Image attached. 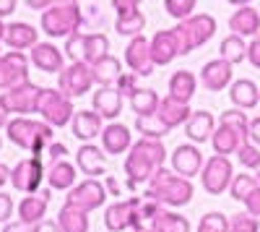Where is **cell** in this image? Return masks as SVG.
Wrapping results in <instances>:
<instances>
[{
	"label": "cell",
	"instance_id": "6da1fadb",
	"mask_svg": "<svg viewBox=\"0 0 260 232\" xmlns=\"http://www.w3.org/2000/svg\"><path fill=\"white\" fill-rule=\"evenodd\" d=\"M164 159H167V149L161 141H148V138L136 141L133 149L125 157L127 185L136 188L138 183H148L164 167Z\"/></svg>",
	"mask_w": 260,
	"mask_h": 232
},
{
	"label": "cell",
	"instance_id": "7a4b0ae2",
	"mask_svg": "<svg viewBox=\"0 0 260 232\" xmlns=\"http://www.w3.org/2000/svg\"><path fill=\"white\" fill-rule=\"evenodd\" d=\"M8 138L18 146V149H26L34 157H45L47 146L55 143L52 141V125H47L45 120H31V118H13L6 125Z\"/></svg>",
	"mask_w": 260,
	"mask_h": 232
},
{
	"label": "cell",
	"instance_id": "3957f363",
	"mask_svg": "<svg viewBox=\"0 0 260 232\" xmlns=\"http://www.w3.org/2000/svg\"><path fill=\"white\" fill-rule=\"evenodd\" d=\"M146 198H154L161 206H185L192 201V183L175 175L172 170H161L148 180V191L143 193Z\"/></svg>",
	"mask_w": 260,
	"mask_h": 232
},
{
	"label": "cell",
	"instance_id": "277c9868",
	"mask_svg": "<svg viewBox=\"0 0 260 232\" xmlns=\"http://www.w3.org/2000/svg\"><path fill=\"white\" fill-rule=\"evenodd\" d=\"M83 26V8L73 0L65 3H52L50 11L42 13V29L47 37H65L71 39L73 34H78V29Z\"/></svg>",
	"mask_w": 260,
	"mask_h": 232
},
{
	"label": "cell",
	"instance_id": "5b68a950",
	"mask_svg": "<svg viewBox=\"0 0 260 232\" xmlns=\"http://www.w3.org/2000/svg\"><path fill=\"white\" fill-rule=\"evenodd\" d=\"M110 39L107 34L96 32V34H73L65 42V52H68L71 63H86V66H94L102 57H107L110 52Z\"/></svg>",
	"mask_w": 260,
	"mask_h": 232
},
{
	"label": "cell",
	"instance_id": "8992f818",
	"mask_svg": "<svg viewBox=\"0 0 260 232\" xmlns=\"http://www.w3.org/2000/svg\"><path fill=\"white\" fill-rule=\"evenodd\" d=\"M37 112L42 115V120H45L47 125H52V128H62V125H68L76 118L73 102L60 89H42Z\"/></svg>",
	"mask_w": 260,
	"mask_h": 232
},
{
	"label": "cell",
	"instance_id": "52a82bcc",
	"mask_svg": "<svg viewBox=\"0 0 260 232\" xmlns=\"http://www.w3.org/2000/svg\"><path fill=\"white\" fill-rule=\"evenodd\" d=\"M45 86H37L34 81H26L16 89H8L0 94V110L3 112H16L18 118H26L29 112H37L39 97Z\"/></svg>",
	"mask_w": 260,
	"mask_h": 232
},
{
	"label": "cell",
	"instance_id": "ba28073f",
	"mask_svg": "<svg viewBox=\"0 0 260 232\" xmlns=\"http://www.w3.org/2000/svg\"><path fill=\"white\" fill-rule=\"evenodd\" d=\"M141 198H127V201H115L104 212V227L110 232H125V229H141L143 219L138 217Z\"/></svg>",
	"mask_w": 260,
	"mask_h": 232
},
{
	"label": "cell",
	"instance_id": "9c48e42d",
	"mask_svg": "<svg viewBox=\"0 0 260 232\" xmlns=\"http://www.w3.org/2000/svg\"><path fill=\"white\" fill-rule=\"evenodd\" d=\"M232 180H234L232 162H229V157H219V154H213L201 172V183L206 188V193H211V196H221L224 191H229Z\"/></svg>",
	"mask_w": 260,
	"mask_h": 232
},
{
	"label": "cell",
	"instance_id": "30bf717a",
	"mask_svg": "<svg viewBox=\"0 0 260 232\" xmlns=\"http://www.w3.org/2000/svg\"><path fill=\"white\" fill-rule=\"evenodd\" d=\"M182 37V45H185V52L195 50L206 45V42L216 34V18L208 16V13H198V16H190L187 21H182V24L175 26Z\"/></svg>",
	"mask_w": 260,
	"mask_h": 232
},
{
	"label": "cell",
	"instance_id": "8fae6325",
	"mask_svg": "<svg viewBox=\"0 0 260 232\" xmlns=\"http://www.w3.org/2000/svg\"><path fill=\"white\" fill-rule=\"evenodd\" d=\"M29 81V57L24 52H6L0 55V92L16 89Z\"/></svg>",
	"mask_w": 260,
	"mask_h": 232
},
{
	"label": "cell",
	"instance_id": "7c38bea8",
	"mask_svg": "<svg viewBox=\"0 0 260 232\" xmlns=\"http://www.w3.org/2000/svg\"><path fill=\"white\" fill-rule=\"evenodd\" d=\"M91 83H94L91 66H86V63H71V66L57 76V86L68 99L83 97L91 89Z\"/></svg>",
	"mask_w": 260,
	"mask_h": 232
},
{
	"label": "cell",
	"instance_id": "4fadbf2b",
	"mask_svg": "<svg viewBox=\"0 0 260 232\" xmlns=\"http://www.w3.org/2000/svg\"><path fill=\"white\" fill-rule=\"evenodd\" d=\"M104 201H107V185L99 183V180H83L65 196V204L81 209V212H86V214L99 209Z\"/></svg>",
	"mask_w": 260,
	"mask_h": 232
},
{
	"label": "cell",
	"instance_id": "5bb4252c",
	"mask_svg": "<svg viewBox=\"0 0 260 232\" xmlns=\"http://www.w3.org/2000/svg\"><path fill=\"white\" fill-rule=\"evenodd\" d=\"M177 55H187L177 29H164L151 37V57L156 66H169Z\"/></svg>",
	"mask_w": 260,
	"mask_h": 232
},
{
	"label": "cell",
	"instance_id": "9a60e30c",
	"mask_svg": "<svg viewBox=\"0 0 260 232\" xmlns=\"http://www.w3.org/2000/svg\"><path fill=\"white\" fill-rule=\"evenodd\" d=\"M42 159L39 157H31V159H21L13 170H11V185L16 188L18 193H29V196H37V188L42 183Z\"/></svg>",
	"mask_w": 260,
	"mask_h": 232
},
{
	"label": "cell",
	"instance_id": "2e32d148",
	"mask_svg": "<svg viewBox=\"0 0 260 232\" xmlns=\"http://www.w3.org/2000/svg\"><path fill=\"white\" fill-rule=\"evenodd\" d=\"M125 63L136 76H151L154 73L156 63L151 57V39H146L143 34L130 39L127 47H125Z\"/></svg>",
	"mask_w": 260,
	"mask_h": 232
},
{
	"label": "cell",
	"instance_id": "e0dca14e",
	"mask_svg": "<svg viewBox=\"0 0 260 232\" xmlns=\"http://www.w3.org/2000/svg\"><path fill=\"white\" fill-rule=\"evenodd\" d=\"M206 167L203 162V152L198 149V146H192V143H182L175 149V154H172V172L190 180L192 175H198L201 170Z\"/></svg>",
	"mask_w": 260,
	"mask_h": 232
},
{
	"label": "cell",
	"instance_id": "ac0fdd59",
	"mask_svg": "<svg viewBox=\"0 0 260 232\" xmlns=\"http://www.w3.org/2000/svg\"><path fill=\"white\" fill-rule=\"evenodd\" d=\"M232 66L226 60H221V57H216V60H208L206 66H203V71H201V83L208 89V92H224L226 86H232Z\"/></svg>",
	"mask_w": 260,
	"mask_h": 232
},
{
	"label": "cell",
	"instance_id": "d6986e66",
	"mask_svg": "<svg viewBox=\"0 0 260 232\" xmlns=\"http://www.w3.org/2000/svg\"><path fill=\"white\" fill-rule=\"evenodd\" d=\"M76 167L83 175H89V180H96L107 172V154L94 143H83L76 152Z\"/></svg>",
	"mask_w": 260,
	"mask_h": 232
},
{
	"label": "cell",
	"instance_id": "ffe728a7",
	"mask_svg": "<svg viewBox=\"0 0 260 232\" xmlns=\"http://www.w3.org/2000/svg\"><path fill=\"white\" fill-rule=\"evenodd\" d=\"M229 29L237 37H257L260 34V11L252 6H237V11L229 18Z\"/></svg>",
	"mask_w": 260,
	"mask_h": 232
},
{
	"label": "cell",
	"instance_id": "44dd1931",
	"mask_svg": "<svg viewBox=\"0 0 260 232\" xmlns=\"http://www.w3.org/2000/svg\"><path fill=\"white\" fill-rule=\"evenodd\" d=\"M102 146L107 154H125L133 149V136H130V128L122 123H110L102 131Z\"/></svg>",
	"mask_w": 260,
	"mask_h": 232
},
{
	"label": "cell",
	"instance_id": "7402d4cb",
	"mask_svg": "<svg viewBox=\"0 0 260 232\" xmlns=\"http://www.w3.org/2000/svg\"><path fill=\"white\" fill-rule=\"evenodd\" d=\"M31 63L39 68V71H45V73H62L65 66H62V52L52 45V42H39V45L31 50Z\"/></svg>",
	"mask_w": 260,
	"mask_h": 232
},
{
	"label": "cell",
	"instance_id": "603a6c76",
	"mask_svg": "<svg viewBox=\"0 0 260 232\" xmlns=\"http://www.w3.org/2000/svg\"><path fill=\"white\" fill-rule=\"evenodd\" d=\"M47 201H50V191L37 193V196H26L24 201L18 204V222H24L29 227H37L39 222H45Z\"/></svg>",
	"mask_w": 260,
	"mask_h": 232
},
{
	"label": "cell",
	"instance_id": "cb8c5ba5",
	"mask_svg": "<svg viewBox=\"0 0 260 232\" xmlns=\"http://www.w3.org/2000/svg\"><path fill=\"white\" fill-rule=\"evenodd\" d=\"M185 133L190 141H198V143L211 141L216 133V118L208 110H195L192 118L185 123Z\"/></svg>",
	"mask_w": 260,
	"mask_h": 232
},
{
	"label": "cell",
	"instance_id": "d4e9b609",
	"mask_svg": "<svg viewBox=\"0 0 260 232\" xmlns=\"http://www.w3.org/2000/svg\"><path fill=\"white\" fill-rule=\"evenodd\" d=\"M229 99H232V104L237 110H252L260 102V89L255 86V81L240 78L229 86Z\"/></svg>",
	"mask_w": 260,
	"mask_h": 232
},
{
	"label": "cell",
	"instance_id": "484cf974",
	"mask_svg": "<svg viewBox=\"0 0 260 232\" xmlns=\"http://www.w3.org/2000/svg\"><path fill=\"white\" fill-rule=\"evenodd\" d=\"M6 45L13 50V52H24V50H34L39 42H37V29L24 24V21H16V24H8V32H6Z\"/></svg>",
	"mask_w": 260,
	"mask_h": 232
},
{
	"label": "cell",
	"instance_id": "4316f807",
	"mask_svg": "<svg viewBox=\"0 0 260 232\" xmlns=\"http://www.w3.org/2000/svg\"><path fill=\"white\" fill-rule=\"evenodd\" d=\"M156 112H159V118L167 123V128L172 131V128H177V125H185V123L192 118L195 110H190V104H185V102H177L175 97H164Z\"/></svg>",
	"mask_w": 260,
	"mask_h": 232
},
{
	"label": "cell",
	"instance_id": "83f0119b",
	"mask_svg": "<svg viewBox=\"0 0 260 232\" xmlns=\"http://www.w3.org/2000/svg\"><path fill=\"white\" fill-rule=\"evenodd\" d=\"M94 112H99L107 120H115L122 112V94L117 92V86H104L94 92Z\"/></svg>",
	"mask_w": 260,
	"mask_h": 232
},
{
	"label": "cell",
	"instance_id": "f1b7e54d",
	"mask_svg": "<svg viewBox=\"0 0 260 232\" xmlns=\"http://www.w3.org/2000/svg\"><path fill=\"white\" fill-rule=\"evenodd\" d=\"M102 115L94 110H78L73 118V136L81 141H91L94 136H102Z\"/></svg>",
	"mask_w": 260,
	"mask_h": 232
},
{
	"label": "cell",
	"instance_id": "f546056e",
	"mask_svg": "<svg viewBox=\"0 0 260 232\" xmlns=\"http://www.w3.org/2000/svg\"><path fill=\"white\" fill-rule=\"evenodd\" d=\"M78 178V167L71 164V162H57L50 167V172H47V180H50V191H73V188L78 185L76 183Z\"/></svg>",
	"mask_w": 260,
	"mask_h": 232
},
{
	"label": "cell",
	"instance_id": "4dcf8cb0",
	"mask_svg": "<svg viewBox=\"0 0 260 232\" xmlns=\"http://www.w3.org/2000/svg\"><path fill=\"white\" fill-rule=\"evenodd\" d=\"M91 76H94V81L99 83L102 89L104 86H112V83H117L120 76H122V66H120L117 57L107 55V57H102L99 63H94V66H91Z\"/></svg>",
	"mask_w": 260,
	"mask_h": 232
},
{
	"label": "cell",
	"instance_id": "1f68e13d",
	"mask_svg": "<svg viewBox=\"0 0 260 232\" xmlns=\"http://www.w3.org/2000/svg\"><path fill=\"white\" fill-rule=\"evenodd\" d=\"M195 89H198V78H195L190 71H177L169 78V97H175L177 102H190Z\"/></svg>",
	"mask_w": 260,
	"mask_h": 232
},
{
	"label": "cell",
	"instance_id": "d6a6232c",
	"mask_svg": "<svg viewBox=\"0 0 260 232\" xmlns=\"http://www.w3.org/2000/svg\"><path fill=\"white\" fill-rule=\"evenodd\" d=\"M55 222L60 224L62 232H89V214L76 209V206H68V204L57 212Z\"/></svg>",
	"mask_w": 260,
	"mask_h": 232
},
{
	"label": "cell",
	"instance_id": "836d02e7",
	"mask_svg": "<svg viewBox=\"0 0 260 232\" xmlns=\"http://www.w3.org/2000/svg\"><path fill=\"white\" fill-rule=\"evenodd\" d=\"M213 143V152L219 154V157H229V154H237L240 152V146H242V138L237 136L232 128H226V125H219L211 138Z\"/></svg>",
	"mask_w": 260,
	"mask_h": 232
},
{
	"label": "cell",
	"instance_id": "e575fe53",
	"mask_svg": "<svg viewBox=\"0 0 260 232\" xmlns=\"http://www.w3.org/2000/svg\"><path fill=\"white\" fill-rule=\"evenodd\" d=\"M161 104V97L154 89H138L130 99V107H133L136 118H146V115H154Z\"/></svg>",
	"mask_w": 260,
	"mask_h": 232
},
{
	"label": "cell",
	"instance_id": "d590c367",
	"mask_svg": "<svg viewBox=\"0 0 260 232\" xmlns=\"http://www.w3.org/2000/svg\"><path fill=\"white\" fill-rule=\"evenodd\" d=\"M219 125H226V128H232L237 136L242 138V143H250V118L242 112V110H224L221 118H219Z\"/></svg>",
	"mask_w": 260,
	"mask_h": 232
},
{
	"label": "cell",
	"instance_id": "8d00e7d4",
	"mask_svg": "<svg viewBox=\"0 0 260 232\" xmlns=\"http://www.w3.org/2000/svg\"><path fill=\"white\" fill-rule=\"evenodd\" d=\"M219 57L226 60L229 66H237V63H242L247 57V45H245V39L242 37H237V34H229L221 39V47H219Z\"/></svg>",
	"mask_w": 260,
	"mask_h": 232
},
{
	"label": "cell",
	"instance_id": "74e56055",
	"mask_svg": "<svg viewBox=\"0 0 260 232\" xmlns=\"http://www.w3.org/2000/svg\"><path fill=\"white\" fill-rule=\"evenodd\" d=\"M136 131L143 133V138H148V141H161L169 133L167 123L159 118V112L146 115V118H136Z\"/></svg>",
	"mask_w": 260,
	"mask_h": 232
},
{
	"label": "cell",
	"instance_id": "f35d334b",
	"mask_svg": "<svg viewBox=\"0 0 260 232\" xmlns=\"http://www.w3.org/2000/svg\"><path fill=\"white\" fill-rule=\"evenodd\" d=\"M148 229L151 232H190V222H187V217H182L177 212H164L151 222Z\"/></svg>",
	"mask_w": 260,
	"mask_h": 232
},
{
	"label": "cell",
	"instance_id": "ab89813d",
	"mask_svg": "<svg viewBox=\"0 0 260 232\" xmlns=\"http://www.w3.org/2000/svg\"><path fill=\"white\" fill-rule=\"evenodd\" d=\"M260 188V183H257V178L255 175H234V180H232V188H229V193H232V198L234 201H247L255 191Z\"/></svg>",
	"mask_w": 260,
	"mask_h": 232
},
{
	"label": "cell",
	"instance_id": "60d3db41",
	"mask_svg": "<svg viewBox=\"0 0 260 232\" xmlns=\"http://www.w3.org/2000/svg\"><path fill=\"white\" fill-rule=\"evenodd\" d=\"M143 26H146V18H143V13H141V11L117 18V24H115L117 34H125V37H141Z\"/></svg>",
	"mask_w": 260,
	"mask_h": 232
},
{
	"label": "cell",
	"instance_id": "b9f144b4",
	"mask_svg": "<svg viewBox=\"0 0 260 232\" xmlns=\"http://www.w3.org/2000/svg\"><path fill=\"white\" fill-rule=\"evenodd\" d=\"M198 232H229V219L221 212H208V214H203Z\"/></svg>",
	"mask_w": 260,
	"mask_h": 232
},
{
	"label": "cell",
	"instance_id": "7bdbcfd3",
	"mask_svg": "<svg viewBox=\"0 0 260 232\" xmlns=\"http://www.w3.org/2000/svg\"><path fill=\"white\" fill-rule=\"evenodd\" d=\"M164 8L172 18L187 21L192 16V8H198V3H195V0H164Z\"/></svg>",
	"mask_w": 260,
	"mask_h": 232
},
{
	"label": "cell",
	"instance_id": "ee69618b",
	"mask_svg": "<svg viewBox=\"0 0 260 232\" xmlns=\"http://www.w3.org/2000/svg\"><path fill=\"white\" fill-rule=\"evenodd\" d=\"M229 232H260V222L255 217H250L247 212L234 214L229 219Z\"/></svg>",
	"mask_w": 260,
	"mask_h": 232
},
{
	"label": "cell",
	"instance_id": "f6af8a7d",
	"mask_svg": "<svg viewBox=\"0 0 260 232\" xmlns=\"http://www.w3.org/2000/svg\"><path fill=\"white\" fill-rule=\"evenodd\" d=\"M237 157H240V164L247 167V170H257L260 164V149L255 143H242L240 152H237Z\"/></svg>",
	"mask_w": 260,
	"mask_h": 232
},
{
	"label": "cell",
	"instance_id": "bcb514c9",
	"mask_svg": "<svg viewBox=\"0 0 260 232\" xmlns=\"http://www.w3.org/2000/svg\"><path fill=\"white\" fill-rule=\"evenodd\" d=\"M167 209L159 204V201H154V198H146V196H141V206H138V217L141 219H151L154 222L159 214H164Z\"/></svg>",
	"mask_w": 260,
	"mask_h": 232
},
{
	"label": "cell",
	"instance_id": "7dc6e473",
	"mask_svg": "<svg viewBox=\"0 0 260 232\" xmlns=\"http://www.w3.org/2000/svg\"><path fill=\"white\" fill-rule=\"evenodd\" d=\"M115 86H117V92H120L122 97H130V99H133V94L138 92V86H136V73H122Z\"/></svg>",
	"mask_w": 260,
	"mask_h": 232
},
{
	"label": "cell",
	"instance_id": "c3c4849f",
	"mask_svg": "<svg viewBox=\"0 0 260 232\" xmlns=\"http://www.w3.org/2000/svg\"><path fill=\"white\" fill-rule=\"evenodd\" d=\"M112 8H115L117 18H122V16H130L138 11V0H112Z\"/></svg>",
	"mask_w": 260,
	"mask_h": 232
},
{
	"label": "cell",
	"instance_id": "681fc988",
	"mask_svg": "<svg viewBox=\"0 0 260 232\" xmlns=\"http://www.w3.org/2000/svg\"><path fill=\"white\" fill-rule=\"evenodd\" d=\"M13 198L8 193H0V222H8L11 214H13Z\"/></svg>",
	"mask_w": 260,
	"mask_h": 232
},
{
	"label": "cell",
	"instance_id": "f907efd6",
	"mask_svg": "<svg viewBox=\"0 0 260 232\" xmlns=\"http://www.w3.org/2000/svg\"><path fill=\"white\" fill-rule=\"evenodd\" d=\"M247 60L252 63L255 68H260V34L247 45Z\"/></svg>",
	"mask_w": 260,
	"mask_h": 232
},
{
	"label": "cell",
	"instance_id": "816d5d0a",
	"mask_svg": "<svg viewBox=\"0 0 260 232\" xmlns=\"http://www.w3.org/2000/svg\"><path fill=\"white\" fill-rule=\"evenodd\" d=\"M245 209H247V214H250V217H255V219L260 217V188H257V191L245 201Z\"/></svg>",
	"mask_w": 260,
	"mask_h": 232
},
{
	"label": "cell",
	"instance_id": "f5cc1de1",
	"mask_svg": "<svg viewBox=\"0 0 260 232\" xmlns=\"http://www.w3.org/2000/svg\"><path fill=\"white\" fill-rule=\"evenodd\" d=\"M45 154L50 157V162H52V164H57V162H62V159H60L62 154H68V149H65V146H62V143H50Z\"/></svg>",
	"mask_w": 260,
	"mask_h": 232
},
{
	"label": "cell",
	"instance_id": "db71d44e",
	"mask_svg": "<svg viewBox=\"0 0 260 232\" xmlns=\"http://www.w3.org/2000/svg\"><path fill=\"white\" fill-rule=\"evenodd\" d=\"M250 141H252V143L257 146V149H260V115L250 120Z\"/></svg>",
	"mask_w": 260,
	"mask_h": 232
},
{
	"label": "cell",
	"instance_id": "11a10c76",
	"mask_svg": "<svg viewBox=\"0 0 260 232\" xmlns=\"http://www.w3.org/2000/svg\"><path fill=\"white\" fill-rule=\"evenodd\" d=\"M34 232H62V229H60V224H57V222L45 219V222H39V224L34 227Z\"/></svg>",
	"mask_w": 260,
	"mask_h": 232
},
{
	"label": "cell",
	"instance_id": "9f6ffc18",
	"mask_svg": "<svg viewBox=\"0 0 260 232\" xmlns=\"http://www.w3.org/2000/svg\"><path fill=\"white\" fill-rule=\"evenodd\" d=\"M3 232H34V227H29L24 222H11V224L3 227Z\"/></svg>",
	"mask_w": 260,
	"mask_h": 232
},
{
	"label": "cell",
	"instance_id": "6f0895ef",
	"mask_svg": "<svg viewBox=\"0 0 260 232\" xmlns=\"http://www.w3.org/2000/svg\"><path fill=\"white\" fill-rule=\"evenodd\" d=\"M16 0H0V18H3V16H11L13 11H16Z\"/></svg>",
	"mask_w": 260,
	"mask_h": 232
},
{
	"label": "cell",
	"instance_id": "680465c9",
	"mask_svg": "<svg viewBox=\"0 0 260 232\" xmlns=\"http://www.w3.org/2000/svg\"><path fill=\"white\" fill-rule=\"evenodd\" d=\"M26 6L29 8H34V11H39V8H52V3H50V0H26Z\"/></svg>",
	"mask_w": 260,
	"mask_h": 232
},
{
	"label": "cell",
	"instance_id": "91938a15",
	"mask_svg": "<svg viewBox=\"0 0 260 232\" xmlns=\"http://www.w3.org/2000/svg\"><path fill=\"white\" fill-rule=\"evenodd\" d=\"M8 180H11V167L0 162V188H3V185H6Z\"/></svg>",
	"mask_w": 260,
	"mask_h": 232
},
{
	"label": "cell",
	"instance_id": "94428289",
	"mask_svg": "<svg viewBox=\"0 0 260 232\" xmlns=\"http://www.w3.org/2000/svg\"><path fill=\"white\" fill-rule=\"evenodd\" d=\"M107 188H110V191H112L115 196H120V185H117V180H115V178H107Z\"/></svg>",
	"mask_w": 260,
	"mask_h": 232
},
{
	"label": "cell",
	"instance_id": "6125c7cd",
	"mask_svg": "<svg viewBox=\"0 0 260 232\" xmlns=\"http://www.w3.org/2000/svg\"><path fill=\"white\" fill-rule=\"evenodd\" d=\"M6 32H8V26L3 24V21H0V42H6Z\"/></svg>",
	"mask_w": 260,
	"mask_h": 232
},
{
	"label": "cell",
	"instance_id": "be15d7a7",
	"mask_svg": "<svg viewBox=\"0 0 260 232\" xmlns=\"http://www.w3.org/2000/svg\"><path fill=\"white\" fill-rule=\"evenodd\" d=\"M6 125H8V120H6V112L0 110V128H6Z\"/></svg>",
	"mask_w": 260,
	"mask_h": 232
},
{
	"label": "cell",
	"instance_id": "e7e4bbea",
	"mask_svg": "<svg viewBox=\"0 0 260 232\" xmlns=\"http://www.w3.org/2000/svg\"><path fill=\"white\" fill-rule=\"evenodd\" d=\"M255 178H257V183H260V164H257V170H255Z\"/></svg>",
	"mask_w": 260,
	"mask_h": 232
},
{
	"label": "cell",
	"instance_id": "03108f58",
	"mask_svg": "<svg viewBox=\"0 0 260 232\" xmlns=\"http://www.w3.org/2000/svg\"><path fill=\"white\" fill-rule=\"evenodd\" d=\"M133 232H151V229H146V227H141V229H133Z\"/></svg>",
	"mask_w": 260,
	"mask_h": 232
},
{
	"label": "cell",
	"instance_id": "003e7915",
	"mask_svg": "<svg viewBox=\"0 0 260 232\" xmlns=\"http://www.w3.org/2000/svg\"><path fill=\"white\" fill-rule=\"evenodd\" d=\"M0 149H3V138H0Z\"/></svg>",
	"mask_w": 260,
	"mask_h": 232
}]
</instances>
